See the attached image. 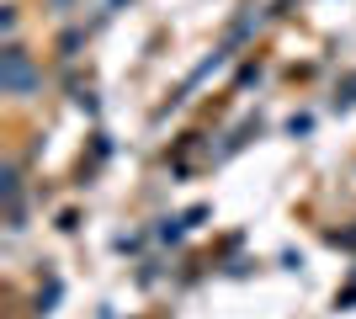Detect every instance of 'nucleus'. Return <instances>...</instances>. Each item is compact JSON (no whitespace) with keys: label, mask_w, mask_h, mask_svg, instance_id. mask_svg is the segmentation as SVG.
Segmentation results:
<instances>
[{"label":"nucleus","mask_w":356,"mask_h":319,"mask_svg":"<svg viewBox=\"0 0 356 319\" xmlns=\"http://www.w3.org/2000/svg\"><path fill=\"white\" fill-rule=\"evenodd\" d=\"M356 101V80H346V85H341V106H351Z\"/></svg>","instance_id":"obj_2"},{"label":"nucleus","mask_w":356,"mask_h":319,"mask_svg":"<svg viewBox=\"0 0 356 319\" xmlns=\"http://www.w3.org/2000/svg\"><path fill=\"white\" fill-rule=\"evenodd\" d=\"M32 85H38V69H32L27 48H22V43H6V54H0V91L27 96Z\"/></svg>","instance_id":"obj_1"}]
</instances>
